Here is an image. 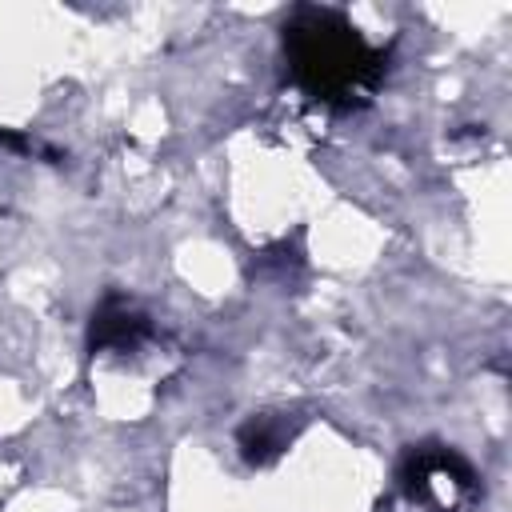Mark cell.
<instances>
[{
    "mask_svg": "<svg viewBox=\"0 0 512 512\" xmlns=\"http://www.w3.org/2000/svg\"><path fill=\"white\" fill-rule=\"evenodd\" d=\"M284 52L296 84L328 104H356L384 76V48L336 8H296L284 24Z\"/></svg>",
    "mask_w": 512,
    "mask_h": 512,
    "instance_id": "cell-1",
    "label": "cell"
},
{
    "mask_svg": "<svg viewBox=\"0 0 512 512\" xmlns=\"http://www.w3.org/2000/svg\"><path fill=\"white\" fill-rule=\"evenodd\" d=\"M408 488L432 508H456L472 492V472L456 452H416L408 468Z\"/></svg>",
    "mask_w": 512,
    "mask_h": 512,
    "instance_id": "cell-2",
    "label": "cell"
}]
</instances>
